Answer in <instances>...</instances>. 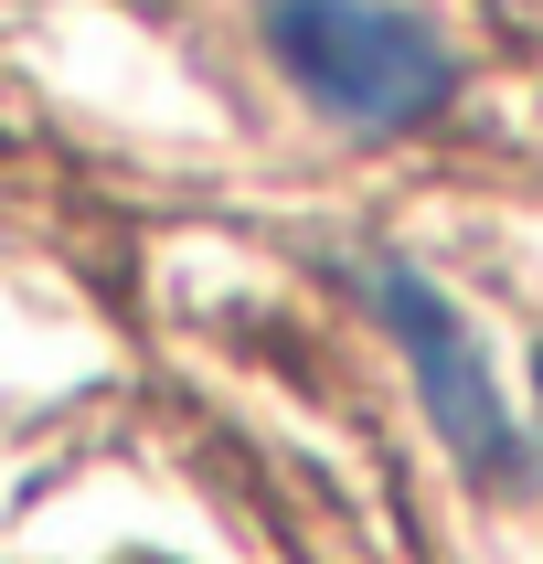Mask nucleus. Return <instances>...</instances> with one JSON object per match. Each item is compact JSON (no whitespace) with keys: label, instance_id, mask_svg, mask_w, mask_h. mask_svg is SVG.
Returning <instances> with one entry per match:
<instances>
[{"label":"nucleus","instance_id":"f257e3e1","mask_svg":"<svg viewBox=\"0 0 543 564\" xmlns=\"http://www.w3.org/2000/svg\"><path fill=\"white\" fill-rule=\"evenodd\" d=\"M267 54L287 64V86L319 118L362 128V139L426 128L458 96V54L405 0H267Z\"/></svg>","mask_w":543,"mask_h":564},{"label":"nucleus","instance_id":"f03ea898","mask_svg":"<svg viewBox=\"0 0 543 564\" xmlns=\"http://www.w3.org/2000/svg\"><path fill=\"white\" fill-rule=\"evenodd\" d=\"M351 288L383 310V330L405 341L415 383H426V415H437V437L458 447V469L469 479H522L533 469V437L511 426L501 383H490V362H479V341L458 330V310H447L437 288L415 278L405 256H351Z\"/></svg>","mask_w":543,"mask_h":564}]
</instances>
